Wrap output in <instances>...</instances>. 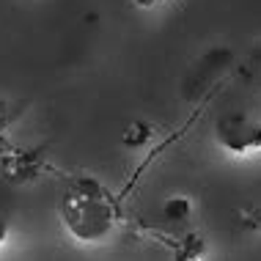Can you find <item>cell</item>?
<instances>
[{"label": "cell", "mask_w": 261, "mask_h": 261, "mask_svg": "<svg viewBox=\"0 0 261 261\" xmlns=\"http://www.w3.org/2000/svg\"><path fill=\"white\" fill-rule=\"evenodd\" d=\"M217 140L225 151L237 154V157L256 154L261 151V121L253 118L250 113L234 110L217 121Z\"/></svg>", "instance_id": "cell-2"}, {"label": "cell", "mask_w": 261, "mask_h": 261, "mask_svg": "<svg viewBox=\"0 0 261 261\" xmlns=\"http://www.w3.org/2000/svg\"><path fill=\"white\" fill-rule=\"evenodd\" d=\"M135 3L140 6V9H151V6H160L162 0H135Z\"/></svg>", "instance_id": "cell-5"}, {"label": "cell", "mask_w": 261, "mask_h": 261, "mask_svg": "<svg viewBox=\"0 0 261 261\" xmlns=\"http://www.w3.org/2000/svg\"><path fill=\"white\" fill-rule=\"evenodd\" d=\"M190 212H193V203H190V198H185V195H173V198H168L165 203H162V215H165L171 223L187 220Z\"/></svg>", "instance_id": "cell-3"}, {"label": "cell", "mask_w": 261, "mask_h": 261, "mask_svg": "<svg viewBox=\"0 0 261 261\" xmlns=\"http://www.w3.org/2000/svg\"><path fill=\"white\" fill-rule=\"evenodd\" d=\"M63 217H66V225L80 239L94 242V239H99L110 231L113 206L108 203V198L102 195V190L94 181H83L63 201Z\"/></svg>", "instance_id": "cell-1"}, {"label": "cell", "mask_w": 261, "mask_h": 261, "mask_svg": "<svg viewBox=\"0 0 261 261\" xmlns=\"http://www.w3.org/2000/svg\"><path fill=\"white\" fill-rule=\"evenodd\" d=\"M3 239H6V220L0 217V242H3Z\"/></svg>", "instance_id": "cell-6"}, {"label": "cell", "mask_w": 261, "mask_h": 261, "mask_svg": "<svg viewBox=\"0 0 261 261\" xmlns=\"http://www.w3.org/2000/svg\"><path fill=\"white\" fill-rule=\"evenodd\" d=\"M242 225L248 231H258L261 228V209H248V212H242Z\"/></svg>", "instance_id": "cell-4"}]
</instances>
